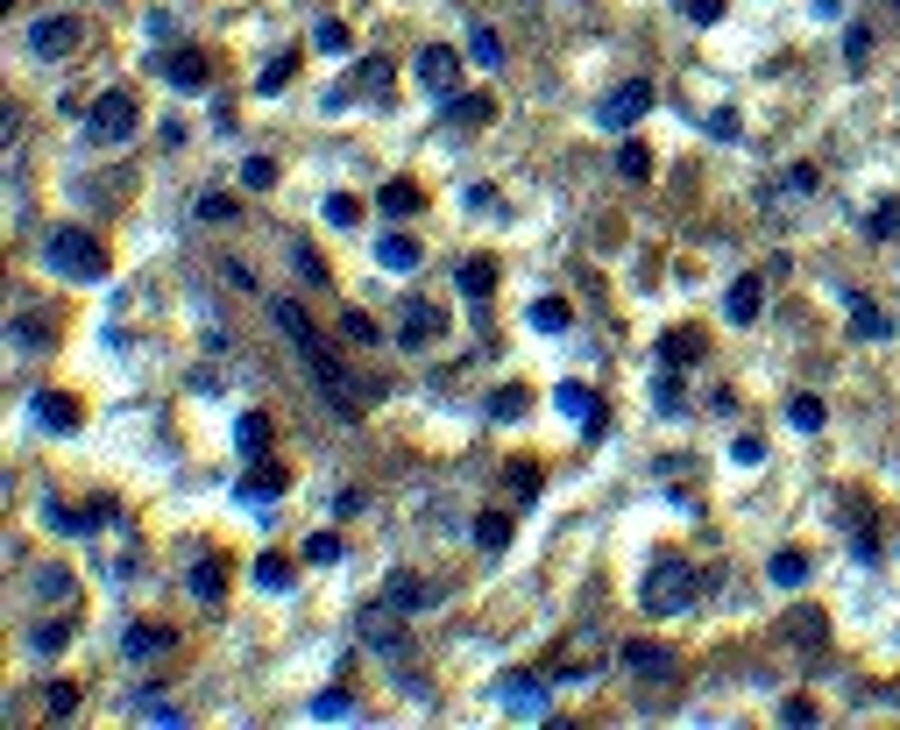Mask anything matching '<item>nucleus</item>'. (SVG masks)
I'll use <instances>...</instances> for the list:
<instances>
[{
    "mask_svg": "<svg viewBox=\"0 0 900 730\" xmlns=\"http://www.w3.org/2000/svg\"><path fill=\"white\" fill-rule=\"evenodd\" d=\"M822 419H830V412H822L816 391H801V397L787 405V426H794V433H822Z\"/></svg>",
    "mask_w": 900,
    "mask_h": 730,
    "instance_id": "obj_35",
    "label": "nucleus"
},
{
    "mask_svg": "<svg viewBox=\"0 0 900 730\" xmlns=\"http://www.w3.org/2000/svg\"><path fill=\"white\" fill-rule=\"evenodd\" d=\"M844 305H851V334H858V340H893V320L865 291H844Z\"/></svg>",
    "mask_w": 900,
    "mask_h": 730,
    "instance_id": "obj_21",
    "label": "nucleus"
},
{
    "mask_svg": "<svg viewBox=\"0 0 900 730\" xmlns=\"http://www.w3.org/2000/svg\"><path fill=\"white\" fill-rule=\"evenodd\" d=\"M730 461H738V468H759V461H766V440H752V433L730 440Z\"/></svg>",
    "mask_w": 900,
    "mask_h": 730,
    "instance_id": "obj_56",
    "label": "nucleus"
},
{
    "mask_svg": "<svg viewBox=\"0 0 900 730\" xmlns=\"http://www.w3.org/2000/svg\"><path fill=\"white\" fill-rule=\"evenodd\" d=\"M681 397H688V391H681V369L659 362V376H653V405H659V412H681Z\"/></svg>",
    "mask_w": 900,
    "mask_h": 730,
    "instance_id": "obj_41",
    "label": "nucleus"
},
{
    "mask_svg": "<svg viewBox=\"0 0 900 730\" xmlns=\"http://www.w3.org/2000/svg\"><path fill=\"white\" fill-rule=\"evenodd\" d=\"M312 50H320V57H348V50H355L348 22H334V14H320V22H312Z\"/></svg>",
    "mask_w": 900,
    "mask_h": 730,
    "instance_id": "obj_30",
    "label": "nucleus"
},
{
    "mask_svg": "<svg viewBox=\"0 0 900 730\" xmlns=\"http://www.w3.org/2000/svg\"><path fill=\"white\" fill-rule=\"evenodd\" d=\"M291 256H298V277H305V285H326V263H320V256H312V248H305V242H291Z\"/></svg>",
    "mask_w": 900,
    "mask_h": 730,
    "instance_id": "obj_55",
    "label": "nucleus"
},
{
    "mask_svg": "<svg viewBox=\"0 0 900 730\" xmlns=\"http://www.w3.org/2000/svg\"><path fill=\"white\" fill-rule=\"evenodd\" d=\"M383 603H390V610H404V617H418V610H432V603H440V589H432L426 575L397 568V575H383Z\"/></svg>",
    "mask_w": 900,
    "mask_h": 730,
    "instance_id": "obj_16",
    "label": "nucleus"
},
{
    "mask_svg": "<svg viewBox=\"0 0 900 730\" xmlns=\"http://www.w3.org/2000/svg\"><path fill=\"white\" fill-rule=\"evenodd\" d=\"M461 206H469L475 220H504V192L497 185H469V192H461Z\"/></svg>",
    "mask_w": 900,
    "mask_h": 730,
    "instance_id": "obj_39",
    "label": "nucleus"
},
{
    "mask_svg": "<svg viewBox=\"0 0 900 730\" xmlns=\"http://www.w3.org/2000/svg\"><path fill=\"white\" fill-rule=\"evenodd\" d=\"M702 355H709V334H702V326H673V334L659 340V362L667 369H695Z\"/></svg>",
    "mask_w": 900,
    "mask_h": 730,
    "instance_id": "obj_20",
    "label": "nucleus"
},
{
    "mask_svg": "<svg viewBox=\"0 0 900 730\" xmlns=\"http://www.w3.org/2000/svg\"><path fill=\"white\" fill-rule=\"evenodd\" d=\"M709 136H716V142H738V114H730V107L709 114Z\"/></svg>",
    "mask_w": 900,
    "mask_h": 730,
    "instance_id": "obj_61",
    "label": "nucleus"
},
{
    "mask_svg": "<svg viewBox=\"0 0 900 730\" xmlns=\"http://www.w3.org/2000/svg\"><path fill=\"white\" fill-rule=\"evenodd\" d=\"M759 312H766V270L730 277V291H724V320H730V326H759Z\"/></svg>",
    "mask_w": 900,
    "mask_h": 730,
    "instance_id": "obj_14",
    "label": "nucleus"
},
{
    "mask_svg": "<svg viewBox=\"0 0 900 730\" xmlns=\"http://www.w3.org/2000/svg\"><path fill=\"white\" fill-rule=\"evenodd\" d=\"M135 723H185L163 695H135Z\"/></svg>",
    "mask_w": 900,
    "mask_h": 730,
    "instance_id": "obj_47",
    "label": "nucleus"
},
{
    "mask_svg": "<svg viewBox=\"0 0 900 730\" xmlns=\"http://www.w3.org/2000/svg\"><path fill=\"white\" fill-rule=\"evenodd\" d=\"M36 595H71V575L65 568H36Z\"/></svg>",
    "mask_w": 900,
    "mask_h": 730,
    "instance_id": "obj_57",
    "label": "nucleus"
},
{
    "mask_svg": "<svg viewBox=\"0 0 900 730\" xmlns=\"http://www.w3.org/2000/svg\"><path fill=\"white\" fill-rule=\"evenodd\" d=\"M185 582H192V595H199L206 610H214L220 595H228V568H220V560H192V575H185Z\"/></svg>",
    "mask_w": 900,
    "mask_h": 730,
    "instance_id": "obj_28",
    "label": "nucleus"
},
{
    "mask_svg": "<svg viewBox=\"0 0 900 730\" xmlns=\"http://www.w3.org/2000/svg\"><path fill=\"white\" fill-rule=\"evenodd\" d=\"M312 717H320V723H348L355 717V695L348 688H326L320 703H312Z\"/></svg>",
    "mask_w": 900,
    "mask_h": 730,
    "instance_id": "obj_42",
    "label": "nucleus"
},
{
    "mask_svg": "<svg viewBox=\"0 0 900 730\" xmlns=\"http://www.w3.org/2000/svg\"><path fill=\"white\" fill-rule=\"evenodd\" d=\"M341 334H348L355 348H377V340H383V326L369 320V312H341Z\"/></svg>",
    "mask_w": 900,
    "mask_h": 730,
    "instance_id": "obj_45",
    "label": "nucleus"
},
{
    "mask_svg": "<svg viewBox=\"0 0 900 730\" xmlns=\"http://www.w3.org/2000/svg\"><path fill=\"white\" fill-rule=\"evenodd\" d=\"M624 674L653 688V681H667V674H673V652H667V646H653V638H632V646H624Z\"/></svg>",
    "mask_w": 900,
    "mask_h": 730,
    "instance_id": "obj_19",
    "label": "nucleus"
},
{
    "mask_svg": "<svg viewBox=\"0 0 900 730\" xmlns=\"http://www.w3.org/2000/svg\"><path fill=\"white\" fill-rule=\"evenodd\" d=\"M71 709H79V688H71V681H50V717H71Z\"/></svg>",
    "mask_w": 900,
    "mask_h": 730,
    "instance_id": "obj_58",
    "label": "nucleus"
},
{
    "mask_svg": "<svg viewBox=\"0 0 900 730\" xmlns=\"http://www.w3.org/2000/svg\"><path fill=\"white\" fill-rule=\"evenodd\" d=\"M887 8H893V14H900V0H887Z\"/></svg>",
    "mask_w": 900,
    "mask_h": 730,
    "instance_id": "obj_62",
    "label": "nucleus"
},
{
    "mask_svg": "<svg viewBox=\"0 0 900 730\" xmlns=\"http://www.w3.org/2000/svg\"><path fill=\"white\" fill-rule=\"evenodd\" d=\"M320 213H326V228H355V220H362V199H355V192H326Z\"/></svg>",
    "mask_w": 900,
    "mask_h": 730,
    "instance_id": "obj_37",
    "label": "nucleus"
},
{
    "mask_svg": "<svg viewBox=\"0 0 900 730\" xmlns=\"http://www.w3.org/2000/svg\"><path fill=\"white\" fill-rule=\"evenodd\" d=\"M794 638H801V646H816V638H822V617H816V610H794Z\"/></svg>",
    "mask_w": 900,
    "mask_h": 730,
    "instance_id": "obj_60",
    "label": "nucleus"
},
{
    "mask_svg": "<svg viewBox=\"0 0 900 730\" xmlns=\"http://www.w3.org/2000/svg\"><path fill=\"white\" fill-rule=\"evenodd\" d=\"M412 71H418V85H426L432 100H447V93H454V79H461V50H447V43H426V50L412 57Z\"/></svg>",
    "mask_w": 900,
    "mask_h": 730,
    "instance_id": "obj_13",
    "label": "nucleus"
},
{
    "mask_svg": "<svg viewBox=\"0 0 900 730\" xmlns=\"http://www.w3.org/2000/svg\"><path fill=\"white\" fill-rule=\"evenodd\" d=\"M291 71H298V57H269V65H263V79H256V93L269 100L277 85H291Z\"/></svg>",
    "mask_w": 900,
    "mask_h": 730,
    "instance_id": "obj_48",
    "label": "nucleus"
},
{
    "mask_svg": "<svg viewBox=\"0 0 900 730\" xmlns=\"http://www.w3.org/2000/svg\"><path fill=\"white\" fill-rule=\"evenodd\" d=\"M808 575H816V560H808L801 546H780V554L766 560V582L773 589H808Z\"/></svg>",
    "mask_w": 900,
    "mask_h": 730,
    "instance_id": "obj_22",
    "label": "nucleus"
},
{
    "mask_svg": "<svg viewBox=\"0 0 900 730\" xmlns=\"http://www.w3.org/2000/svg\"><path fill=\"white\" fill-rule=\"evenodd\" d=\"M242 185L249 192H269V185H277V163H269V157H242Z\"/></svg>",
    "mask_w": 900,
    "mask_h": 730,
    "instance_id": "obj_50",
    "label": "nucleus"
},
{
    "mask_svg": "<svg viewBox=\"0 0 900 730\" xmlns=\"http://www.w3.org/2000/svg\"><path fill=\"white\" fill-rule=\"evenodd\" d=\"M348 79H355V100H390V57H362Z\"/></svg>",
    "mask_w": 900,
    "mask_h": 730,
    "instance_id": "obj_27",
    "label": "nucleus"
},
{
    "mask_svg": "<svg viewBox=\"0 0 900 730\" xmlns=\"http://www.w3.org/2000/svg\"><path fill=\"white\" fill-rule=\"evenodd\" d=\"M43 263H50L65 285H100V277H107V248H100V234H85V228H50L43 234Z\"/></svg>",
    "mask_w": 900,
    "mask_h": 730,
    "instance_id": "obj_3",
    "label": "nucleus"
},
{
    "mask_svg": "<svg viewBox=\"0 0 900 730\" xmlns=\"http://www.w3.org/2000/svg\"><path fill=\"white\" fill-rule=\"evenodd\" d=\"M22 36H28V57H36V65H65V57L85 50V22L79 14H36Z\"/></svg>",
    "mask_w": 900,
    "mask_h": 730,
    "instance_id": "obj_5",
    "label": "nucleus"
},
{
    "mask_svg": "<svg viewBox=\"0 0 900 730\" xmlns=\"http://www.w3.org/2000/svg\"><path fill=\"white\" fill-rule=\"evenodd\" d=\"M440 334H447V312L432 305V298H404V312H397V348H404V355H426Z\"/></svg>",
    "mask_w": 900,
    "mask_h": 730,
    "instance_id": "obj_7",
    "label": "nucleus"
},
{
    "mask_svg": "<svg viewBox=\"0 0 900 730\" xmlns=\"http://www.w3.org/2000/svg\"><path fill=\"white\" fill-rule=\"evenodd\" d=\"M43 312H14V340H22V348H50V326H36Z\"/></svg>",
    "mask_w": 900,
    "mask_h": 730,
    "instance_id": "obj_49",
    "label": "nucleus"
},
{
    "mask_svg": "<svg viewBox=\"0 0 900 730\" xmlns=\"http://www.w3.org/2000/svg\"><path fill=\"white\" fill-rule=\"evenodd\" d=\"M135 128H142V107H135L128 85H107V93L85 107V136H93V149H122V142H135Z\"/></svg>",
    "mask_w": 900,
    "mask_h": 730,
    "instance_id": "obj_4",
    "label": "nucleus"
},
{
    "mask_svg": "<svg viewBox=\"0 0 900 730\" xmlns=\"http://www.w3.org/2000/svg\"><path fill=\"white\" fill-rule=\"evenodd\" d=\"M873 36H879L873 22H851V28H844V65H851V71L873 65Z\"/></svg>",
    "mask_w": 900,
    "mask_h": 730,
    "instance_id": "obj_36",
    "label": "nucleus"
},
{
    "mask_svg": "<svg viewBox=\"0 0 900 730\" xmlns=\"http://www.w3.org/2000/svg\"><path fill=\"white\" fill-rule=\"evenodd\" d=\"M681 14L695 28H716V22H724V0H681Z\"/></svg>",
    "mask_w": 900,
    "mask_h": 730,
    "instance_id": "obj_53",
    "label": "nucleus"
},
{
    "mask_svg": "<svg viewBox=\"0 0 900 730\" xmlns=\"http://www.w3.org/2000/svg\"><path fill=\"white\" fill-rule=\"evenodd\" d=\"M234 447H242L249 461L269 454V419H263V412H242V419H234Z\"/></svg>",
    "mask_w": 900,
    "mask_h": 730,
    "instance_id": "obj_29",
    "label": "nucleus"
},
{
    "mask_svg": "<svg viewBox=\"0 0 900 730\" xmlns=\"http://www.w3.org/2000/svg\"><path fill=\"white\" fill-rule=\"evenodd\" d=\"M553 412H561V419H575L589 440H603V433H610V412L596 405L589 383H553Z\"/></svg>",
    "mask_w": 900,
    "mask_h": 730,
    "instance_id": "obj_8",
    "label": "nucleus"
},
{
    "mask_svg": "<svg viewBox=\"0 0 900 730\" xmlns=\"http://www.w3.org/2000/svg\"><path fill=\"white\" fill-rule=\"evenodd\" d=\"M377 263H383V270H418V242H412V234H383V242H377Z\"/></svg>",
    "mask_w": 900,
    "mask_h": 730,
    "instance_id": "obj_31",
    "label": "nucleus"
},
{
    "mask_svg": "<svg viewBox=\"0 0 900 730\" xmlns=\"http://www.w3.org/2000/svg\"><path fill=\"white\" fill-rule=\"evenodd\" d=\"M163 85H177V93H199V85L206 79H214V65H206V50H192V43H185V50H163Z\"/></svg>",
    "mask_w": 900,
    "mask_h": 730,
    "instance_id": "obj_18",
    "label": "nucleus"
},
{
    "mask_svg": "<svg viewBox=\"0 0 900 730\" xmlns=\"http://www.w3.org/2000/svg\"><path fill=\"white\" fill-rule=\"evenodd\" d=\"M489 412H497V419H524V412H532V397H524L518 383H511V391H497V397H489Z\"/></svg>",
    "mask_w": 900,
    "mask_h": 730,
    "instance_id": "obj_51",
    "label": "nucleus"
},
{
    "mask_svg": "<svg viewBox=\"0 0 900 730\" xmlns=\"http://www.w3.org/2000/svg\"><path fill=\"white\" fill-rule=\"evenodd\" d=\"M440 121H447V136H475V128L497 121V93H447Z\"/></svg>",
    "mask_w": 900,
    "mask_h": 730,
    "instance_id": "obj_11",
    "label": "nucleus"
},
{
    "mask_svg": "<svg viewBox=\"0 0 900 730\" xmlns=\"http://www.w3.org/2000/svg\"><path fill=\"white\" fill-rule=\"evenodd\" d=\"M524 320H532L539 334H567V326H575V312H567V298H532V312H524Z\"/></svg>",
    "mask_w": 900,
    "mask_h": 730,
    "instance_id": "obj_32",
    "label": "nucleus"
},
{
    "mask_svg": "<svg viewBox=\"0 0 900 730\" xmlns=\"http://www.w3.org/2000/svg\"><path fill=\"white\" fill-rule=\"evenodd\" d=\"M269 320H277V334L291 340L298 355H305V369H312V383H320V391H326V405H334V419H348V426L362 419V412H369V391H355V383H348V369H341V355H334V348H326V340H320V326L305 320V305H298V298H269Z\"/></svg>",
    "mask_w": 900,
    "mask_h": 730,
    "instance_id": "obj_1",
    "label": "nucleus"
},
{
    "mask_svg": "<svg viewBox=\"0 0 900 730\" xmlns=\"http://www.w3.org/2000/svg\"><path fill=\"white\" fill-rule=\"evenodd\" d=\"M454 285H461V298H475V305H483V298L497 291V263H489V256H469V263L454 270Z\"/></svg>",
    "mask_w": 900,
    "mask_h": 730,
    "instance_id": "obj_25",
    "label": "nucleus"
},
{
    "mask_svg": "<svg viewBox=\"0 0 900 730\" xmlns=\"http://www.w3.org/2000/svg\"><path fill=\"white\" fill-rule=\"evenodd\" d=\"M780 723H787V730H808V723H822V717H816V703H808V695H794V703H780Z\"/></svg>",
    "mask_w": 900,
    "mask_h": 730,
    "instance_id": "obj_52",
    "label": "nucleus"
},
{
    "mask_svg": "<svg viewBox=\"0 0 900 730\" xmlns=\"http://www.w3.org/2000/svg\"><path fill=\"white\" fill-rule=\"evenodd\" d=\"M291 582H298V568L284 554H263L256 560V589H291Z\"/></svg>",
    "mask_w": 900,
    "mask_h": 730,
    "instance_id": "obj_40",
    "label": "nucleus"
},
{
    "mask_svg": "<svg viewBox=\"0 0 900 730\" xmlns=\"http://www.w3.org/2000/svg\"><path fill=\"white\" fill-rule=\"evenodd\" d=\"M638 610L645 617H681V610H695V568H688L681 554H659L653 568L638 575Z\"/></svg>",
    "mask_w": 900,
    "mask_h": 730,
    "instance_id": "obj_2",
    "label": "nucleus"
},
{
    "mask_svg": "<svg viewBox=\"0 0 900 730\" xmlns=\"http://www.w3.org/2000/svg\"><path fill=\"white\" fill-rule=\"evenodd\" d=\"M618 171L632 177V185H645V177H653V149H645V142H624V149H618Z\"/></svg>",
    "mask_w": 900,
    "mask_h": 730,
    "instance_id": "obj_43",
    "label": "nucleus"
},
{
    "mask_svg": "<svg viewBox=\"0 0 900 730\" xmlns=\"http://www.w3.org/2000/svg\"><path fill=\"white\" fill-rule=\"evenodd\" d=\"M107 518H114V503H100V497L85 503V511H71V503L43 497V525H50V532H65V540H85V532H100Z\"/></svg>",
    "mask_w": 900,
    "mask_h": 730,
    "instance_id": "obj_12",
    "label": "nucleus"
},
{
    "mask_svg": "<svg viewBox=\"0 0 900 730\" xmlns=\"http://www.w3.org/2000/svg\"><path fill=\"white\" fill-rule=\"evenodd\" d=\"M28 419H36L43 433H79L85 412H79V397H65V391H36L28 397Z\"/></svg>",
    "mask_w": 900,
    "mask_h": 730,
    "instance_id": "obj_17",
    "label": "nucleus"
},
{
    "mask_svg": "<svg viewBox=\"0 0 900 730\" xmlns=\"http://www.w3.org/2000/svg\"><path fill=\"white\" fill-rule=\"evenodd\" d=\"M341 554H348L341 532H312V540H305V568H341Z\"/></svg>",
    "mask_w": 900,
    "mask_h": 730,
    "instance_id": "obj_34",
    "label": "nucleus"
},
{
    "mask_svg": "<svg viewBox=\"0 0 900 730\" xmlns=\"http://www.w3.org/2000/svg\"><path fill=\"white\" fill-rule=\"evenodd\" d=\"M511 483H518V503H532V497H539V468H532V461H518Z\"/></svg>",
    "mask_w": 900,
    "mask_h": 730,
    "instance_id": "obj_59",
    "label": "nucleus"
},
{
    "mask_svg": "<svg viewBox=\"0 0 900 730\" xmlns=\"http://www.w3.org/2000/svg\"><path fill=\"white\" fill-rule=\"evenodd\" d=\"M404 610H390V603H369L362 617H355V631H362V646H377V652H390V660H404L412 652V638H404Z\"/></svg>",
    "mask_w": 900,
    "mask_h": 730,
    "instance_id": "obj_9",
    "label": "nucleus"
},
{
    "mask_svg": "<svg viewBox=\"0 0 900 730\" xmlns=\"http://www.w3.org/2000/svg\"><path fill=\"white\" fill-rule=\"evenodd\" d=\"M65 638H71V624H36L28 646H36V652H65Z\"/></svg>",
    "mask_w": 900,
    "mask_h": 730,
    "instance_id": "obj_54",
    "label": "nucleus"
},
{
    "mask_svg": "<svg viewBox=\"0 0 900 730\" xmlns=\"http://www.w3.org/2000/svg\"><path fill=\"white\" fill-rule=\"evenodd\" d=\"M377 206H383V220H412V213H418V206H426V192H418V185H412V177H390V185H383V199H377Z\"/></svg>",
    "mask_w": 900,
    "mask_h": 730,
    "instance_id": "obj_24",
    "label": "nucleus"
},
{
    "mask_svg": "<svg viewBox=\"0 0 900 730\" xmlns=\"http://www.w3.org/2000/svg\"><path fill=\"white\" fill-rule=\"evenodd\" d=\"M469 65H483V71H497V65H504L497 28H469Z\"/></svg>",
    "mask_w": 900,
    "mask_h": 730,
    "instance_id": "obj_38",
    "label": "nucleus"
},
{
    "mask_svg": "<svg viewBox=\"0 0 900 730\" xmlns=\"http://www.w3.org/2000/svg\"><path fill=\"white\" fill-rule=\"evenodd\" d=\"M653 100H659V93H653L645 79H624L610 100H596V128H618V136H624V128H638L645 114H653Z\"/></svg>",
    "mask_w": 900,
    "mask_h": 730,
    "instance_id": "obj_6",
    "label": "nucleus"
},
{
    "mask_svg": "<svg viewBox=\"0 0 900 730\" xmlns=\"http://www.w3.org/2000/svg\"><path fill=\"white\" fill-rule=\"evenodd\" d=\"M284 489H291V475H284L277 461H269V468H256V475L242 483V503H256V511H263V503H277Z\"/></svg>",
    "mask_w": 900,
    "mask_h": 730,
    "instance_id": "obj_26",
    "label": "nucleus"
},
{
    "mask_svg": "<svg viewBox=\"0 0 900 730\" xmlns=\"http://www.w3.org/2000/svg\"><path fill=\"white\" fill-rule=\"evenodd\" d=\"M497 703L518 709L524 723H546V681L539 674H497Z\"/></svg>",
    "mask_w": 900,
    "mask_h": 730,
    "instance_id": "obj_15",
    "label": "nucleus"
},
{
    "mask_svg": "<svg viewBox=\"0 0 900 730\" xmlns=\"http://www.w3.org/2000/svg\"><path fill=\"white\" fill-rule=\"evenodd\" d=\"M171 646H177V638L163 631V624H128V631H122V652H128V660H157V652H171Z\"/></svg>",
    "mask_w": 900,
    "mask_h": 730,
    "instance_id": "obj_23",
    "label": "nucleus"
},
{
    "mask_svg": "<svg viewBox=\"0 0 900 730\" xmlns=\"http://www.w3.org/2000/svg\"><path fill=\"white\" fill-rule=\"evenodd\" d=\"M192 213H199V220H234V213H242V206H234V192H214V185H206Z\"/></svg>",
    "mask_w": 900,
    "mask_h": 730,
    "instance_id": "obj_46",
    "label": "nucleus"
},
{
    "mask_svg": "<svg viewBox=\"0 0 900 730\" xmlns=\"http://www.w3.org/2000/svg\"><path fill=\"white\" fill-rule=\"evenodd\" d=\"M865 234H873V242H893V234H900V206H893V199H879L873 213H865Z\"/></svg>",
    "mask_w": 900,
    "mask_h": 730,
    "instance_id": "obj_44",
    "label": "nucleus"
},
{
    "mask_svg": "<svg viewBox=\"0 0 900 730\" xmlns=\"http://www.w3.org/2000/svg\"><path fill=\"white\" fill-rule=\"evenodd\" d=\"M836 518H844V532H851V554L873 568V560H879V525H873V511H865L858 489H836Z\"/></svg>",
    "mask_w": 900,
    "mask_h": 730,
    "instance_id": "obj_10",
    "label": "nucleus"
},
{
    "mask_svg": "<svg viewBox=\"0 0 900 730\" xmlns=\"http://www.w3.org/2000/svg\"><path fill=\"white\" fill-rule=\"evenodd\" d=\"M475 546H483V554H504V546H511V518L504 511H475Z\"/></svg>",
    "mask_w": 900,
    "mask_h": 730,
    "instance_id": "obj_33",
    "label": "nucleus"
}]
</instances>
